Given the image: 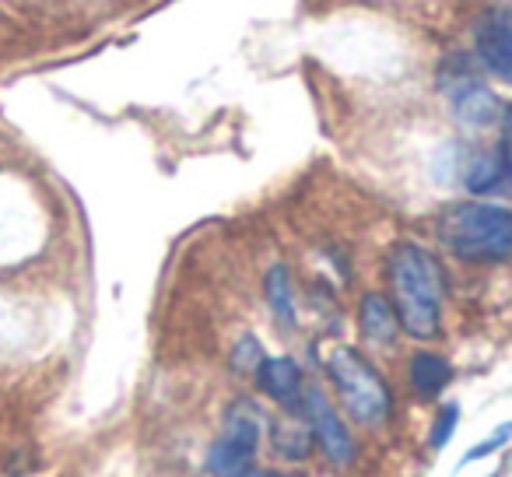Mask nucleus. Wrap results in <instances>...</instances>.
I'll return each mask as SVG.
<instances>
[{"mask_svg": "<svg viewBox=\"0 0 512 477\" xmlns=\"http://www.w3.org/2000/svg\"><path fill=\"white\" fill-rule=\"evenodd\" d=\"M386 285L400 330L414 341H432L442 327L446 274L442 264L418 243H397L386 257Z\"/></svg>", "mask_w": 512, "mask_h": 477, "instance_id": "nucleus-1", "label": "nucleus"}, {"mask_svg": "<svg viewBox=\"0 0 512 477\" xmlns=\"http://www.w3.org/2000/svg\"><path fill=\"white\" fill-rule=\"evenodd\" d=\"M435 235L463 264H502L512 257V211L488 200H460L439 214Z\"/></svg>", "mask_w": 512, "mask_h": 477, "instance_id": "nucleus-2", "label": "nucleus"}, {"mask_svg": "<svg viewBox=\"0 0 512 477\" xmlns=\"http://www.w3.org/2000/svg\"><path fill=\"white\" fill-rule=\"evenodd\" d=\"M327 376L334 383L341 407L351 421L365 428H383L393 414V393L386 386L383 372L372 369V362L355 348H334L327 358Z\"/></svg>", "mask_w": 512, "mask_h": 477, "instance_id": "nucleus-3", "label": "nucleus"}, {"mask_svg": "<svg viewBox=\"0 0 512 477\" xmlns=\"http://www.w3.org/2000/svg\"><path fill=\"white\" fill-rule=\"evenodd\" d=\"M439 88L446 95L453 116L463 123V127H491V123L502 120V102L498 95L488 88L481 74V64L470 57H449L446 64L439 67Z\"/></svg>", "mask_w": 512, "mask_h": 477, "instance_id": "nucleus-4", "label": "nucleus"}, {"mask_svg": "<svg viewBox=\"0 0 512 477\" xmlns=\"http://www.w3.org/2000/svg\"><path fill=\"white\" fill-rule=\"evenodd\" d=\"M260 435H264V414L253 400H235L225 414V428L207 449V470L214 477H232L249 467V460L260 449Z\"/></svg>", "mask_w": 512, "mask_h": 477, "instance_id": "nucleus-5", "label": "nucleus"}, {"mask_svg": "<svg viewBox=\"0 0 512 477\" xmlns=\"http://www.w3.org/2000/svg\"><path fill=\"white\" fill-rule=\"evenodd\" d=\"M299 411L306 414V421L313 425V439L320 442L323 456L334 467H351L355 463V439H351L348 425L341 421L337 407L330 404V397L320 386H306L299 400Z\"/></svg>", "mask_w": 512, "mask_h": 477, "instance_id": "nucleus-6", "label": "nucleus"}, {"mask_svg": "<svg viewBox=\"0 0 512 477\" xmlns=\"http://www.w3.org/2000/svg\"><path fill=\"white\" fill-rule=\"evenodd\" d=\"M256 383H260V390L267 393V397L274 400V404L281 407H299L302 400V369L295 365V358L288 355H274V358H264V362L256 365Z\"/></svg>", "mask_w": 512, "mask_h": 477, "instance_id": "nucleus-7", "label": "nucleus"}, {"mask_svg": "<svg viewBox=\"0 0 512 477\" xmlns=\"http://www.w3.org/2000/svg\"><path fill=\"white\" fill-rule=\"evenodd\" d=\"M358 334L376 351L393 348V341H397V334H400V320L386 295H379V292L362 295V302H358Z\"/></svg>", "mask_w": 512, "mask_h": 477, "instance_id": "nucleus-8", "label": "nucleus"}, {"mask_svg": "<svg viewBox=\"0 0 512 477\" xmlns=\"http://www.w3.org/2000/svg\"><path fill=\"white\" fill-rule=\"evenodd\" d=\"M313 425L306 421V414L295 407L285 418L271 421V449L288 463H302L313 453Z\"/></svg>", "mask_w": 512, "mask_h": 477, "instance_id": "nucleus-9", "label": "nucleus"}, {"mask_svg": "<svg viewBox=\"0 0 512 477\" xmlns=\"http://www.w3.org/2000/svg\"><path fill=\"white\" fill-rule=\"evenodd\" d=\"M407 376H411V386L421 400H432L449 386L453 365H449L442 355H435V351H414L411 365H407Z\"/></svg>", "mask_w": 512, "mask_h": 477, "instance_id": "nucleus-10", "label": "nucleus"}, {"mask_svg": "<svg viewBox=\"0 0 512 477\" xmlns=\"http://www.w3.org/2000/svg\"><path fill=\"white\" fill-rule=\"evenodd\" d=\"M505 179H509V172H505L502 144L488 151H477V155H470V162L463 165V186H467L470 193H495Z\"/></svg>", "mask_w": 512, "mask_h": 477, "instance_id": "nucleus-11", "label": "nucleus"}, {"mask_svg": "<svg viewBox=\"0 0 512 477\" xmlns=\"http://www.w3.org/2000/svg\"><path fill=\"white\" fill-rule=\"evenodd\" d=\"M264 295H267V306H271L274 320L281 327H295V292H292V274L288 267L274 264L264 278Z\"/></svg>", "mask_w": 512, "mask_h": 477, "instance_id": "nucleus-12", "label": "nucleus"}, {"mask_svg": "<svg viewBox=\"0 0 512 477\" xmlns=\"http://www.w3.org/2000/svg\"><path fill=\"white\" fill-rule=\"evenodd\" d=\"M460 421V404H446L439 414H435L432 428H428V449H442L449 439H453V428Z\"/></svg>", "mask_w": 512, "mask_h": 477, "instance_id": "nucleus-13", "label": "nucleus"}, {"mask_svg": "<svg viewBox=\"0 0 512 477\" xmlns=\"http://www.w3.org/2000/svg\"><path fill=\"white\" fill-rule=\"evenodd\" d=\"M264 362V351H260V344L253 341V337H242L239 344H235V351H232V365L239 372H249L253 369L256 372V365Z\"/></svg>", "mask_w": 512, "mask_h": 477, "instance_id": "nucleus-14", "label": "nucleus"}, {"mask_svg": "<svg viewBox=\"0 0 512 477\" xmlns=\"http://www.w3.org/2000/svg\"><path fill=\"white\" fill-rule=\"evenodd\" d=\"M512 439V421H502V425L495 428V432L488 435V439H481L474 449L467 453V460H481V456H491V453H498V449L505 446V442Z\"/></svg>", "mask_w": 512, "mask_h": 477, "instance_id": "nucleus-15", "label": "nucleus"}, {"mask_svg": "<svg viewBox=\"0 0 512 477\" xmlns=\"http://www.w3.org/2000/svg\"><path fill=\"white\" fill-rule=\"evenodd\" d=\"M502 127H505V137H502L505 172H509V179H512V109H502Z\"/></svg>", "mask_w": 512, "mask_h": 477, "instance_id": "nucleus-16", "label": "nucleus"}, {"mask_svg": "<svg viewBox=\"0 0 512 477\" xmlns=\"http://www.w3.org/2000/svg\"><path fill=\"white\" fill-rule=\"evenodd\" d=\"M232 477H271L267 470H253V467H246V470H239V474H232Z\"/></svg>", "mask_w": 512, "mask_h": 477, "instance_id": "nucleus-17", "label": "nucleus"}, {"mask_svg": "<svg viewBox=\"0 0 512 477\" xmlns=\"http://www.w3.org/2000/svg\"><path fill=\"white\" fill-rule=\"evenodd\" d=\"M271 477H302V474H295V470H292V474H271Z\"/></svg>", "mask_w": 512, "mask_h": 477, "instance_id": "nucleus-18", "label": "nucleus"}]
</instances>
